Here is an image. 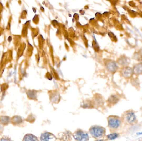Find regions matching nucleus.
<instances>
[{"mask_svg": "<svg viewBox=\"0 0 142 141\" xmlns=\"http://www.w3.org/2000/svg\"><path fill=\"white\" fill-rule=\"evenodd\" d=\"M106 129L104 127L99 126L92 127L89 129V132L94 138H98L102 137L105 134Z\"/></svg>", "mask_w": 142, "mask_h": 141, "instance_id": "nucleus-1", "label": "nucleus"}, {"mask_svg": "<svg viewBox=\"0 0 142 141\" xmlns=\"http://www.w3.org/2000/svg\"><path fill=\"white\" fill-rule=\"evenodd\" d=\"M121 120L117 116H110L108 118V126L110 128L116 129L120 126Z\"/></svg>", "mask_w": 142, "mask_h": 141, "instance_id": "nucleus-2", "label": "nucleus"}, {"mask_svg": "<svg viewBox=\"0 0 142 141\" xmlns=\"http://www.w3.org/2000/svg\"><path fill=\"white\" fill-rule=\"evenodd\" d=\"M124 119L125 121L130 124H134L137 121L136 115L133 111H126L124 114Z\"/></svg>", "mask_w": 142, "mask_h": 141, "instance_id": "nucleus-3", "label": "nucleus"}, {"mask_svg": "<svg viewBox=\"0 0 142 141\" xmlns=\"http://www.w3.org/2000/svg\"><path fill=\"white\" fill-rule=\"evenodd\" d=\"M73 137L77 141H87L89 139V136L87 132L82 130H79L75 132Z\"/></svg>", "mask_w": 142, "mask_h": 141, "instance_id": "nucleus-4", "label": "nucleus"}, {"mask_svg": "<svg viewBox=\"0 0 142 141\" xmlns=\"http://www.w3.org/2000/svg\"><path fill=\"white\" fill-rule=\"evenodd\" d=\"M106 66L108 70L113 73H115L118 69V66L116 63L114 61H109L107 62Z\"/></svg>", "mask_w": 142, "mask_h": 141, "instance_id": "nucleus-5", "label": "nucleus"}, {"mask_svg": "<svg viewBox=\"0 0 142 141\" xmlns=\"http://www.w3.org/2000/svg\"><path fill=\"white\" fill-rule=\"evenodd\" d=\"M121 73L123 76L125 78H130L133 74V69L127 66H125L122 69Z\"/></svg>", "mask_w": 142, "mask_h": 141, "instance_id": "nucleus-6", "label": "nucleus"}, {"mask_svg": "<svg viewBox=\"0 0 142 141\" xmlns=\"http://www.w3.org/2000/svg\"><path fill=\"white\" fill-rule=\"evenodd\" d=\"M56 137L53 134L49 132H44L41 135V141H50L55 140Z\"/></svg>", "mask_w": 142, "mask_h": 141, "instance_id": "nucleus-7", "label": "nucleus"}, {"mask_svg": "<svg viewBox=\"0 0 142 141\" xmlns=\"http://www.w3.org/2000/svg\"><path fill=\"white\" fill-rule=\"evenodd\" d=\"M119 64L123 66H127L130 63V60L125 56H122L118 60Z\"/></svg>", "mask_w": 142, "mask_h": 141, "instance_id": "nucleus-8", "label": "nucleus"}, {"mask_svg": "<svg viewBox=\"0 0 142 141\" xmlns=\"http://www.w3.org/2000/svg\"><path fill=\"white\" fill-rule=\"evenodd\" d=\"M133 70V74L137 75L142 74V63L137 64L134 66Z\"/></svg>", "mask_w": 142, "mask_h": 141, "instance_id": "nucleus-9", "label": "nucleus"}, {"mask_svg": "<svg viewBox=\"0 0 142 141\" xmlns=\"http://www.w3.org/2000/svg\"><path fill=\"white\" fill-rule=\"evenodd\" d=\"M119 101V98L116 95H112L109 98L108 101L109 104H115Z\"/></svg>", "mask_w": 142, "mask_h": 141, "instance_id": "nucleus-10", "label": "nucleus"}, {"mask_svg": "<svg viewBox=\"0 0 142 141\" xmlns=\"http://www.w3.org/2000/svg\"><path fill=\"white\" fill-rule=\"evenodd\" d=\"M11 121L13 124H20L23 122V119L19 116H15L12 118Z\"/></svg>", "mask_w": 142, "mask_h": 141, "instance_id": "nucleus-11", "label": "nucleus"}, {"mask_svg": "<svg viewBox=\"0 0 142 141\" xmlns=\"http://www.w3.org/2000/svg\"><path fill=\"white\" fill-rule=\"evenodd\" d=\"M23 141H38V138L35 135L32 134H27L24 137Z\"/></svg>", "mask_w": 142, "mask_h": 141, "instance_id": "nucleus-12", "label": "nucleus"}, {"mask_svg": "<svg viewBox=\"0 0 142 141\" xmlns=\"http://www.w3.org/2000/svg\"><path fill=\"white\" fill-rule=\"evenodd\" d=\"M10 121V118L7 116H1L0 117V123L4 125H6L9 123Z\"/></svg>", "mask_w": 142, "mask_h": 141, "instance_id": "nucleus-13", "label": "nucleus"}, {"mask_svg": "<svg viewBox=\"0 0 142 141\" xmlns=\"http://www.w3.org/2000/svg\"><path fill=\"white\" fill-rule=\"evenodd\" d=\"M27 94L30 99H35L37 98V92L34 90H29L27 92Z\"/></svg>", "mask_w": 142, "mask_h": 141, "instance_id": "nucleus-14", "label": "nucleus"}, {"mask_svg": "<svg viewBox=\"0 0 142 141\" xmlns=\"http://www.w3.org/2000/svg\"><path fill=\"white\" fill-rule=\"evenodd\" d=\"M51 100L54 102H57L59 101L60 99L59 95L57 93H52L51 96Z\"/></svg>", "mask_w": 142, "mask_h": 141, "instance_id": "nucleus-15", "label": "nucleus"}, {"mask_svg": "<svg viewBox=\"0 0 142 141\" xmlns=\"http://www.w3.org/2000/svg\"><path fill=\"white\" fill-rule=\"evenodd\" d=\"M133 59L138 61H141L142 60V53L140 52H135L133 56Z\"/></svg>", "mask_w": 142, "mask_h": 141, "instance_id": "nucleus-16", "label": "nucleus"}, {"mask_svg": "<svg viewBox=\"0 0 142 141\" xmlns=\"http://www.w3.org/2000/svg\"><path fill=\"white\" fill-rule=\"evenodd\" d=\"M93 105L92 104V102L89 101H86L82 103L81 105V107L84 109H87V108H92L93 107Z\"/></svg>", "mask_w": 142, "mask_h": 141, "instance_id": "nucleus-17", "label": "nucleus"}, {"mask_svg": "<svg viewBox=\"0 0 142 141\" xmlns=\"http://www.w3.org/2000/svg\"><path fill=\"white\" fill-rule=\"evenodd\" d=\"M118 136V134L116 133H114L110 134L108 135L107 138L109 140H114V139H116Z\"/></svg>", "mask_w": 142, "mask_h": 141, "instance_id": "nucleus-18", "label": "nucleus"}, {"mask_svg": "<svg viewBox=\"0 0 142 141\" xmlns=\"http://www.w3.org/2000/svg\"><path fill=\"white\" fill-rule=\"evenodd\" d=\"M132 84L134 86L137 87L140 86V81L138 79H134L132 80Z\"/></svg>", "mask_w": 142, "mask_h": 141, "instance_id": "nucleus-19", "label": "nucleus"}, {"mask_svg": "<svg viewBox=\"0 0 142 141\" xmlns=\"http://www.w3.org/2000/svg\"><path fill=\"white\" fill-rule=\"evenodd\" d=\"M5 138H6V137H5ZM5 138L3 137L1 139H0V140H1V141H9V140H11V139L8 138Z\"/></svg>", "mask_w": 142, "mask_h": 141, "instance_id": "nucleus-20", "label": "nucleus"}, {"mask_svg": "<svg viewBox=\"0 0 142 141\" xmlns=\"http://www.w3.org/2000/svg\"><path fill=\"white\" fill-rule=\"evenodd\" d=\"M3 130V127L1 126V124H0V133L2 132Z\"/></svg>", "mask_w": 142, "mask_h": 141, "instance_id": "nucleus-21", "label": "nucleus"}, {"mask_svg": "<svg viewBox=\"0 0 142 141\" xmlns=\"http://www.w3.org/2000/svg\"><path fill=\"white\" fill-rule=\"evenodd\" d=\"M8 40L9 41H11L12 40V37L11 36H9V38H8Z\"/></svg>", "mask_w": 142, "mask_h": 141, "instance_id": "nucleus-22", "label": "nucleus"}, {"mask_svg": "<svg viewBox=\"0 0 142 141\" xmlns=\"http://www.w3.org/2000/svg\"><path fill=\"white\" fill-rule=\"evenodd\" d=\"M138 135H140L142 134V132H138L137 133Z\"/></svg>", "mask_w": 142, "mask_h": 141, "instance_id": "nucleus-23", "label": "nucleus"}]
</instances>
